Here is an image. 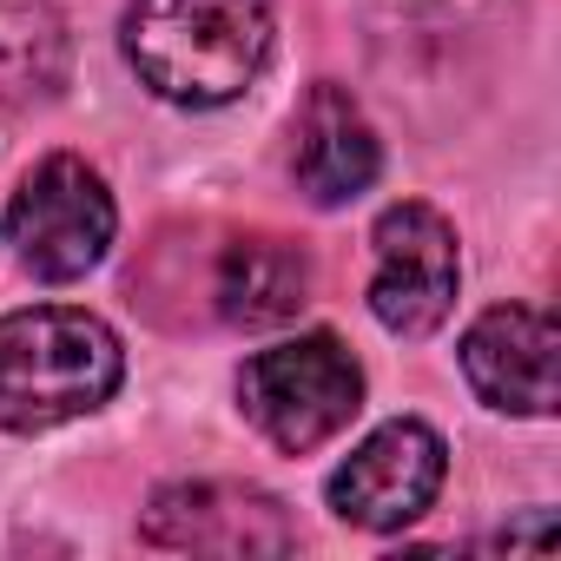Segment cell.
Returning a JSON list of instances; mask_svg holds the SVG:
<instances>
[{"label": "cell", "instance_id": "4", "mask_svg": "<svg viewBox=\"0 0 561 561\" xmlns=\"http://www.w3.org/2000/svg\"><path fill=\"white\" fill-rule=\"evenodd\" d=\"M113 231H119L113 192L73 152L41 159L21 179L14 205H8V244L21 251V264L34 277H47V285H73V277H87L113 251Z\"/></svg>", "mask_w": 561, "mask_h": 561}, {"label": "cell", "instance_id": "3", "mask_svg": "<svg viewBox=\"0 0 561 561\" xmlns=\"http://www.w3.org/2000/svg\"><path fill=\"white\" fill-rule=\"evenodd\" d=\"M238 403L264 430V443H277L285 456H311L364 410V370L331 331H311L257 351L238 370Z\"/></svg>", "mask_w": 561, "mask_h": 561}, {"label": "cell", "instance_id": "6", "mask_svg": "<svg viewBox=\"0 0 561 561\" xmlns=\"http://www.w3.org/2000/svg\"><path fill=\"white\" fill-rule=\"evenodd\" d=\"M443 469H449L443 436H436L430 423H416V416H397V423L370 430V436L351 449V462L331 476V508H337V522H351V528L390 535V528L416 522V515L436 502Z\"/></svg>", "mask_w": 561, "mask_h": 561}, {"label": "cell", "instance_id": "8", "mask_svg": "<svg viewBox=\"0 0 561 561\" xmlns=\"http://www.w3.org/2000/svg\"><path fill=\"white\" fill-rule=\"evenodd\" d=\"M554 351L561 331L548 311L495 305L462 337V377L502 416H554Z\"/></svg>", "mask_w": 561, "mask_h": 561}, {"label": "cell", "instance_id": "1", "mask_svg": "<svg viewBox=\"0 0 561 561\" xmlns=\"http://www.w3.org/2000/svg\"><path fill=\"white\" fill-rule=\"evenodd\" d=\"M264 0H133L119 47L133 73L172 106H225L271 60Z\"/></svg>", "mask_w": 561, "mask_h": 561}, {"label": "cell", "instance_id": "5", "mask_svg": "<svg viewBox=\"0 0 561 561\" xmlns=\"http://www.w3.org/2000/svg\"><path fill=\"white\" fill-rule=\"evenodd\" d=\"M377 271H370V311L390 337H430L456 311L462 257H456V225L436 205H390L370 231Z\"/></svg>", "mask_w": 561, "mask_h": 561}, {"label": "cell", "instance_id": "11", "mask_svg": "<svg viewBox=\"0 0 561 561\" xmlns=\"http://www.w3.org/2000/svg\"><path fill=\"white\" fill-rule=\"evenodd\" d=\"M67 21L54 0H0V106H47L67 87Z\"/></svg>", "mask_w": 561, "mask_h": 561}, {"label": "cell", "instance_id": "10", "mask_svg": "<svg viewBox=\"0 0 561 561\" xmlns=\"http://www.w3.org/2000/svg\"><path fill=\"white\" fill-rule=\"evenodd\" d=\"M311 305V257L291 238H238L218 257V318L238 331L291 324Z\"/></svg>", "mask_w": 561, "mask_h": 561}, {"label": "cell", "instance_id": "7", "mask_svg": "<svg viewBox=\"0 0 561 561\" xmlns=\"http://www.w3.org/2000/svg\"><path fill=\"white\" fill-rule=\"evenodd\" d=\"M139 535L172 554H291L298 548L285 502L251 482H165Z\"/></svg>", "mask_w": 561, "mask_h": 561}, {"label": "cell", "instance_id": "9", "mask_svg": "<svg viewBox=\"0 0 561 561\" xmlns=\"http://www.w3.org/2000/svg\"><path fill=\"white\" fill-rule=\"evenodd\" d=\"M298 185L311 205H351L377 185L383 172V146L364 119V106L337 87V80H318L298 106Z\"/></svg>", "mask_w": 561, "mask_h": 561}, {"label": "cell", "instance_id": "2", "mask_svg": "<svg viewBox=\"0 0 561 561\" xmlns=\"http://www.w3.org/2000/svg\"><path fill=\"white\" fill-rule=\"evenodd\" d=\"M126 377L119 337L93 311L34 305L0 318V430L41 436L113 403Z\"/></svg>", "mask_w": 561, "mask_h": 561}]
</instances>
